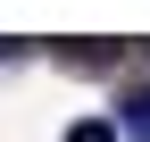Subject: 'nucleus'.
Returning <instances> with one entry per match:
<instances>
[{
  "mask_svg": "<svg viewBox=\"0 0 150 142\" xmlns=\"http://www.w3.org/2000/svg\"><path fill=\"white\" fill-rule=\"evenodd\" d=\"M117 134L150 142V84H125V92H117Z\"/></svg>",
  "mask_w": 150,
  "mask_h": 142,
  "instance_id": "f257e3e1",
  "label": "nucleus"
},
{
  "mask_svg": "<svg viewBox=\"0 0 150 142\" xmlns=\"http://www.w3.org/2000/svg\"><path fill=\"white\" fill-rule=\"evenodd\" d=\"M67 142H117V117H83V126H67Z\"/></svg>",
  "mask_w": 150,
  "mask_h": 142,
  "instance_id": "f03ea898",
  "label": "nucleus"
}]
</instances>
